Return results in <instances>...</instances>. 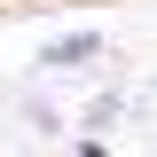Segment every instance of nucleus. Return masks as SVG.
I'll use <instances>...</instances> for the list:
<instances>
[{"label": "nucleus", "mask_w": 157, "mask_h": 157, "mask_svg": "<svg viewBox=\"0 0 157 157\" xmlns=\"http://www.w3.org/2000/svg\"><path fill=\"white\" fill-rule=\"evenodd\" d=\"M55 8H118V0H0V24L8 16H55Z\"/></svg>", "instance_id": "obj_1"}]
</instances>
